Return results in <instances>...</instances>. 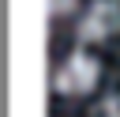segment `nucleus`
Segmentation results:
<instances>
[{"instance_id":"obj_1","label":"nucleus","mask_w":120,"mask_h":117,"mask_svg":"<svg viewBox=\"0 0 120 117\" xmlns=\"http://www.w3.org/2000/svg\"><path fill=\"white\" fill-rule=\"evenodd\" d=\"M112 117H120V109H112Z\"/></svg>"}]
</instances>
